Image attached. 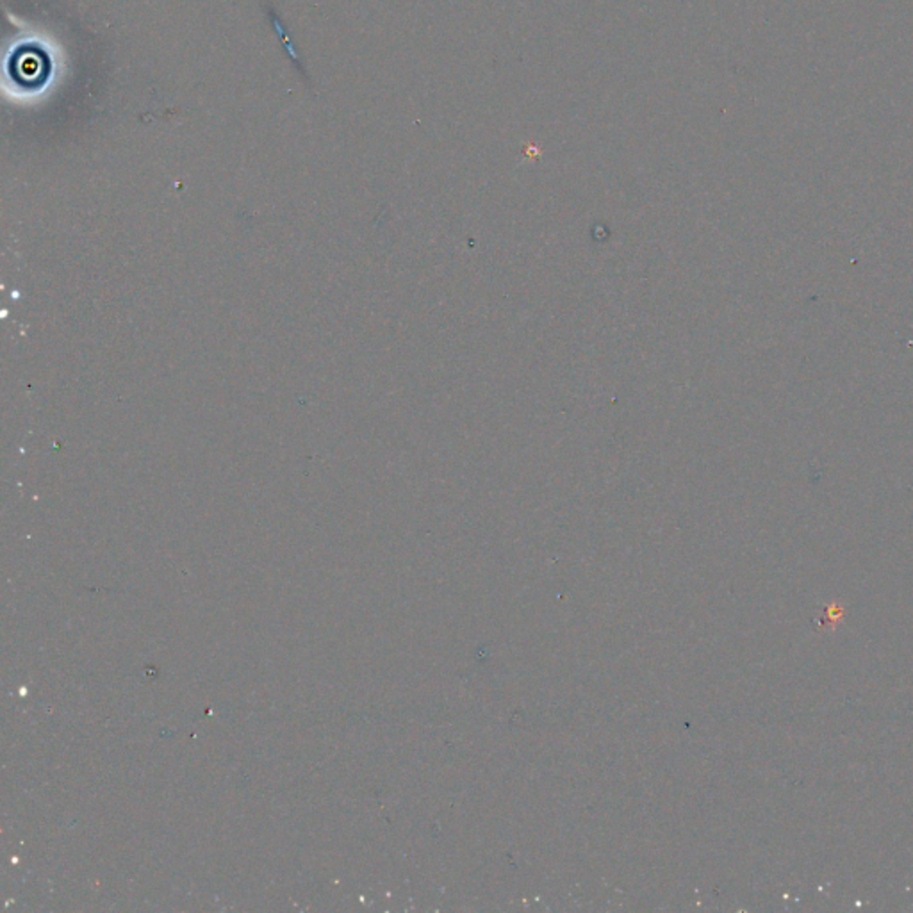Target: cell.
Wrapping results in <instances>:
<instances>
[{
    "label": "cell",
    "instance_id": "cell-1",
    "mask_svg": "<svg viewBox=\"0 0 913 913\" xmlns=\"http://www.w3.org/2000/svg\"><path fill=\"white\" fill-rule=\"evenodd\" d=\"M13 65L16 66L13 77L25 86L45 81V75L48 74V59L38 50H20L16 56H13Z\"/></svg>",
    "mask_w": 913,
    "mask_h": 913
}]
</instances>
